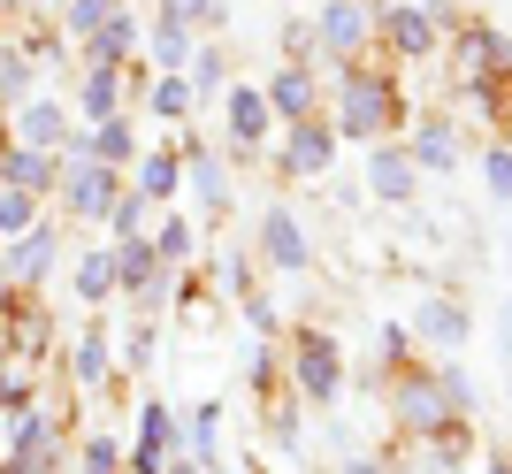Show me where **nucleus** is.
<instances>
[{
    "instance_id": "nucleus-23",
    "label": "nucleus",
    "mask_w": 512,
    "mask_h": 474,
    "mask_svg": "<svg viewBox=\"0 0 512 474\" xmlns=\"http://www.w3.org/2000/svg\"><path fill=\"white\" fill-rule=\"evenodd\" d=\"M199 199H207V207H222V199H230V184H222V169H214V161H199Z\"/></svg>"
},
{
    "instance_id": "nucleus-7",
    "label": "nucleus",
    "mask_w": 512,
    "mask_h": 474,
    "mask_svg": "<svg viewBox=\"0 0 512 474\" xmlns=\"http://www.w3.org/2000/svg\"><path fill=\"white\" fill-rule=\"evenodd\" d=\"M390 46H398L406 62H421L428 46H436V16H428V8H413V0H398V8H390Z\"/></svg>"
},
{
    "instance_id": "nucleus-4",
    "label": "nucleus",
    "mask_w": 512,
    "mask_h": 474,
    "mask_svg": "<svg viewBox=\"0 0 512 474\" xmlns=\"http://www.w3.org/2000/svg\"><path fill=\"white\" fill-rule=\"evenodd\" d=\"M299 390L321 398V406L344 390V367H337V345H329V337H299Z\"/></svg>"
},
{
    "instance_id": "nucleus-25",
    "label": "nucleus",
    "mask_w": 512,
    "mask_h": 474,
    "mask_svg": "<svg viewBox=\"0 0 512 474\" xmlns=\"http://www.w3.org/2000/svg\"><path fill=\"white\" fill-rule=\"evenodd\" d=\"M100 153H107V161H123V153H130V130L107 123V130H100Z\"/></svg>"
},
{
    "instance_id": "nucleus-15",
    "label": "nucleus",
    "mask_w": 512,
    "mask_h": 474,
    "mask_svg": "<svg viewBox=\"0 0 512 474\" xmlns=\"http://www.w3.org/2000/svg\"><path fill=\"white\" fill-rule=\"evenodd\" d=\"M23 138H31V146H46V138H62V108H23Z\"/></svg>"
},
{
    "instance_id": "nucleus-21",
    "label": "nucleus",
    "mask_w": 512,
    "mask_h": 474,
    "mask_svg": "<svg viewBox=\"0 0 512 474\" xmlns=\"http://www.w3.org/2000/svg\"><path fill=\"white\" fill-rule=\"evenodd\" d=\"M77 375H85V383H100V375H107V345H100V337H85V352H77Z\"/></svg>"
},
{
    "instance_id": "nucleus-18",
    "label": "nucleus",
    "mask_w": 512,
    "mask_h": 474,
    "mask_svg": "<svg viewBox=\"0 0 512 474\" xmlns=\"http://www.w3.org/2000/svg\"><path fill=\"white\" fill-rule=\"evenodd\" d=\"M169 184H176V169H169V153H153L146 169H138V192H146V199H161V192H169Z\"/></svg>"
},
{
    "instance_id": "nucleus-24",
    "label": "nucleus",
    "mask_w": 512,
    "mask_h": 474,
    "mask_svg": "<svg viewBox=\"0 0 512 474\" xmlns=\"http://www.w3.org/2000/svg\"><path fill=\"white\" fill-rule=\"evenodd\" d=\"M46 245H54V237H46V230H31V237L16 245V268H39V260H46Z\"/></svg>"
},
{
    "instance_id": "nucleus-5",
    "label": "nucleus",
    "mask_w": 512,
    "mask_h": 474,
    "mask_svg": "<svg viewBox=\"0 0 512 474\" xmlns=\"http://www.w3.org/2000/svg\"><path fill=\"white\" fill-rule=\"evenodd\" d=\"M367 184H375V199H413V184H421V169H413L406 146H375V161H367Z\"/></svg>"
},
{
    "instance_id": "nucleus-1",
    "label": "nucleus",
    "mask_w": 512,
    "mask_h": 474,
    "mask_svg": "<svg viewBox=\"0 0 512 474\" xmlns=\"http://www.w3.org/2000/svg\"><path fill=\"white\" fill-rule=\"evenodd\" d=\"M383 123H398V92L375 69H344V100H337V130L344 138H375Z\"/></svg>"
},
{
    "instance_id": "nucleus-14",
    "label": "nucleus",
    "mask_w": 512,
    "mask_h": 474,
    "mask_svg": "<svg viewBox=\"0 0 512 474\" xmlns=\"http://www.w3.org/2000/svg\"><path fill=\"white\" fill-rule=\"evenodd\" d=\"M482 184H490V199H512V153L505 146L482 153Z\"/></svg>"
},
{
    "instance_id": "nucleus-3",
    "label": "nucleus",
    "mask_w": 512,
    "mask_h": 474,
    "mask_svg": "<svg viewBox=\"0 0 512 474\" xmlns=\"http://www.w3.org/2000/svg\"><path fill=\"white\" fill-rule=\"evenodd\" d=\"M367 31H375V23H367L360 0H329V8H321V46H329V54H344V62H360Z\"/></svg>"
},
{
    "instance_id": "nucleus-29",
    "label": "nucleus",
    "mask_w": 512,
    "mask_h": 474,
    "mask_svg": "<svg viewBox=\"0 0 512 474\" xmlns=\"http://www.w3.org/2000/svg\"><path fill=\"white\" fill-rule=\"evenodd\" d=\"M497 352L512 360V314H497Z\"/></svg>"
},
{
    "instance_id": "nucleus-20",
    "label": "nucleus",
    "mask_w": 512,
    "mask_h": 474,
    "mask_svg": "<svg viewBox=\"0 0 512 474\" xmlns=\"http://www.w3.org/2000/svg\"><path fill=\"white\" fill-rule=\"evenodd\" d=\"M153 46H161V62H192V46H184V23H161V39H153Z\"/></svg>"
},
{
    "instance_id": "nucleus-22",
    "label": "nucleus",
    "mask_w": 512,
    "mask_h": 474,
    "mask_svg": "<svg viewBox=\"0 0 512 474\" xmlns=\"http://www.w3.org/2000/svg\"><path fill=\"white\" fill-rule=\"evenodd\" d=\"M153 245H161L169 260H184V253H192V230H184V222H161V237H153Z\"/></svg>"
},
{
    "instance_id": "nucleus-30",
    "label": "nucleus",
    "mask_w": 512,
    "mask_h": 474,
    "mask_svg": "<svg viewBox=\"0 0 512 474\" xmlns=\"http://www.w3.org/2000/svg\"><path fill=\"white\" fill-rule=\"evenodd\" d=\"M482 474H512V459H505V452H490V459H482Z\"/></svg>"
},
{
    "instance_id": "nucleus-10",
    "label": "nucleus",
    "mask_w": 512,
    "mask_h": 474,
    "mask_svg": "<svg viewBox=\"0 0 512 474\" xmlns=\"http://www.w3.org/2000/svg\"><path fill=\"white\" fill-rule=\"evenodd\" d=\"M406 153H413V169H436V176L459 169V138H451V123H421Z\"/></svg>"
},
{
    "instance_id": "nucleus-11",
    "label": "nucleus",
    "mask_w": 512,
    "mask_h": 474,
    "mask_svg": "<svg viewBox=\"0 0 512 474\" xmlns=\"http://www.w3.org/2000/svg\"><path fill=\"white\" fill-rule=\"evenodd\" d=\"M260 130H268V100H260L253 85H237L230 92V138L237 146H260Z\"/></svg>"
},
{
    "instance_id": "nucleus-13",
    "label": "nucleus",
    "mask_w": 512,
    "mask_h": 474,
    "mask_svg": "<svg viewBox=\"0 0 512 474\" xmlns=\"http://www.w3.org/2000/svg\"><path fill=\"white\" fill-rule=\"evenodd\" d=\"M436 390L451 398V413H474V406H482V390H474V375H467L459 360H451V367H436Z\"/></svg>"
},
{
    "instance_id": "nucleus-16",
    "label": "nucleus",
    "mask_w": 512,
    "mask_h": 474,
    "mask_svg": "<svg viewBox=\"0 0 512 474\" xmlns=\"http://www.w3.org/2000/svg\"><path fill=\"white\" fill-rule=\"evenodd\" d=\"M69 199H77L85 215H100V207H107V176H100V169H77V184H69Z\"/></svg>"
},
{
    "instance_id": "nucleus-12",
    "label": "nucleus",
    "mask_w": 512,
    "mask_h": 474,
    "mask_svg": "<svg viewBox=\"0 0 512 474\" xmlns=\"http://www.w3.org/2000/svg\"><path fill=\"white\" fill-rule=\"evenodd\" d=\"M268 108L291 115V123H306V108H314V77H306V69H283L276 85H268Z\"/></svg>"
},
{
    "instance_id": "nucleus-28",
    "label": "nucleus",
    "mask_w": 512,
    "mask_h": 474,
    "mask_svg": "<svg viewBox=\"0 0 512 474\" xmlns=\"http://www.w3.org/2000/svg\"><path fill=\"white\" fill-rule=\"evenodd\" d=\"M31 77H23V62H0V92H23Z\"/></svg>"
},
{
    "instance_id": "nucleus-27",
    "label": "nucleus",
    "mask_w": 512,
    "mask_h": 474,
    "mask_svg": "<svg viewBox=\"0 0 512 474\" xmlns=\"http://www.w3.org/2000/svg\"><path fill=\"white\" fill-rule=\"evenodd\" d=\"M85 474H115V444H92V452H85Z\"/></svg>"
},
{
    "instance_id": "nucleus-19",
    "label": "nucleus",
    "mask_w": 512,
    "mask_h": 474,
    "mask_svg": "<svg viewBox=\"0 0 512 474\" xmlns=\"http://www.w3.org/2000/svg\"><path fill=\"white\" fill-rule=\"evenodd\" d=\"M107 276H115V260H100V253H92L85 268H77V291H85V299H100V291H107Z\"/></svg>"
},
{
    "instance_id": "nucleus-6",
    "label": "nucleus",
    "mask_w": 512,
    "mask_h": 474,
    "mask_svg": "<svg viewBox=\"0 0 512 474\" xmlns=\"http://www.w3.org/2000/svg\"><path fill=\"white\" fill-rule=\"evenodd\" d=\"M260 245H268V260H276V268H306V253H314V245H306V230H299V215H291V207H276V215L260 222Z\"/></svg>"
},
{
    "instance_id": "nucleus-26",
    "label": "nucleus",
    "mask_w": 512,
    "mask_h": 474,
    "mask_svg": "<svg viewBox=\"0 0 512 474\" xmlns=\"http://www.w3.org/2000/svg\"><path fill=\"white\" fill-rule=\"evenodd\" d=\"M69 23H77V31H92V23H107V0H77V8H69Z\"/></svg>"
},
{
    "instance_id": "nucleus-9",
    "label": "nucleus",
    "mask_w": 512,
    "mask_h": 474,
    "mask_svg": "<svg viewBox=\"0 0 512 474\" xmlns=\"http://www.w3.org/2000/svg\"><path fill=\"white\" fill-rule=\"evenodd\" d=\"M329 153H337V138H329L321 123H299V130H291V146H283V161H291V176H321V169H329Z\"/></svg>"
},
{
    "instance_id": "nucleus-31",
    "label": "nucleus",
    "mask_w": 512,
    "mask_h": 474,
    "mask_svg": "<svg viewBox=\"0 0 512 474\" xmlns=\"http://www.w3.org/2000/svg\"><path fill=\"white\" fill-rule=\"evenodd\" d=\"M505 268H512V237H505Z\"/></svg>"
},
{
    "instance_id": "nucleus-17",
    "label": "nucleus",
    "mask_w": 512,
    "mask_h": 474,
    "mask_svg": "<svg viewBox=\"0 0 512 474\" xmlns=\"http://www.w3.org/2000/svg\"><path fill=\"white\" fill-rule=\"evenodd\" d=\"M153 108H161V115H184V108H192V85H184V77H161V85H153Z\"/></svg>"
},
{
    "instance_id": "nucleus-2",
    "label": "nucleus",
    "mask_w": 512,
    "mask_h": 474,
    "mask_svg": "<svg viewBox=\"0 0 512 474\" xmlns=\"http://www.w3.org/2000/svg\"><path fill=\"white\" fill-rule=\"evenodd\" d=\"M413 337H421V345H436V352H459L474 337V314L459 299H421L413 306Z\"/></svg>"
},
{
    "instance_id": "nucleus-8",
    "label": "nucleus",
    "mask_w": 512,
    "mask_h": 474,
    "mask_svg": "<svg viewBox=\"0 0 512 474\" xmlns=\"http://www.w3.org/2000/svg\"><path fill=\"white\" fill-rule=\"evenodd\" d=\"M459 54H467L474 77H505V69H512V39H505V31H482V23L459 39Z\"/></svg>"
}]
</instances>
